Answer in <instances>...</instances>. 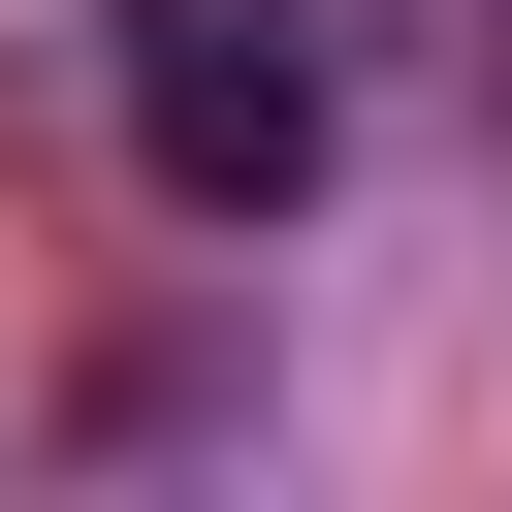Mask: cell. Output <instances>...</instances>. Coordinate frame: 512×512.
Returning a JSON list of instances; mask_svg holds the SVG:
<instances>
[{"label": "cell", "mask_w": 512, "mask_h": 512, "mask_svg": "<svg viewBox=\"0 0 512 512\" xmlns=\"http://www.w3.org/2000/svg\"><path fill=\"white\" fill-rule=\"evenodd\" d=\"M96 64H128V192H160V224H288V192L352 160L320 0H96Z\"/></svg>", "instance_id": "6da1fadb"}]
</instances>
